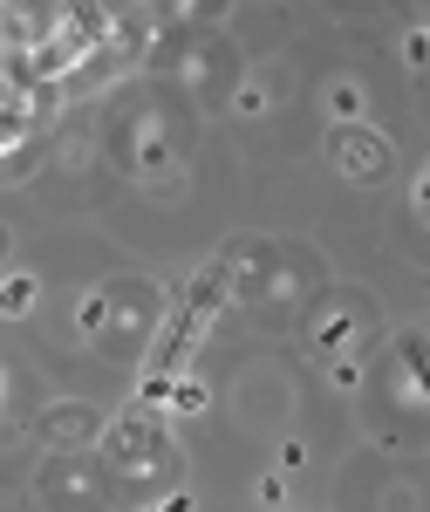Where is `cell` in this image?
Here are the masks:
<instances>
[{
  "label": "cell",
  "instance_id": "6da1fadb",
  "mask_svg": "<svg viewBox=\"0 0 430 512\" xmlns=\"http://www.w3.org/2000/svg\"><path fill=\"white\" fill-rule=\"evenodd\" d=\"M198 144V110L185 96L157 89V82H123L103 103V151L130 185H144L151 198H178L185 192V164Z\"/></svg>",
  "mask_w": 430,
  "mask_h": 512
},
{
  "label": "cell",
  "instance_id": "7a4b0ae2",
  "mask_svg": "<svg viewBox=\"0 0 430 512\" xmlns=\"http://www.w3.org/2000/svg\"><path fill=\"white\" fill-rule=\"evenodd\" d=\"M137 69H144V82L185 96L192 110H226L233 89L246 82V55H239V41L226 28L164 14V21H151V35H144Z\"/></svg>",
  "mask_w": 430,
  "mask_h": 512
},
{
  "label": "cell",
  "instance_id": "3957f363",
  "mask_svg": "<svg viewBox=\"0 0 430 512\" xmlns=\"http://www.w3.org/2000/svg\"><path fill=\"white\" fill-rule=\"evenodd\" d=\"M212 274L226 287V301L253 308V315H287L294 301H308L314 287H328L321 253L301 239H267V233H233L219 246Z\"/></svg>",
  "mask_w": 430,
  "mask_h": 512
},
{
  "label": "cell",
  "instance_id": "277c9868",
  "mask_svg": "<svg viewBox=\"0 0 430 512\" xmlns=\"http://www.w3.org/2000/svg\"><path fill=\"white\" fill-rule=\"evenodd\" d=\"M96 458H103L117 499H178V485H185V451H178V437L157 410L110 417L96 437Z\"/></svg>",
  "mask_w": 430,
  "mask_h": 512
},
{
  "label": "cell",
  "instance_id": "5b68a950",
  "mask_svg": "<svg viewBox=\"0 0 430 512\" xmlns=\"http://www.w3.org/2000/svg\"><path fill=\"white\" fill-rule=\"evenodd\" d=\"M383 335H390L383 328V308L355 280H328V287H314L308 301H301V349L321 355L342 376H355V362H369V349Z\"/></svg>",
  "mask_w": 430,
  "mask_h": 512
},
{
  "label": "cell",
  "instance_id": "8992f818",
  "mask_svg": "<svg viewBox=\"0 0 430 512\" xmlns=\"http://www.w3.org/2000/svg\"><path fill=\"white\" fill-rule=\"evenodd\" d=\"M164 321V287L151 274H110L82 301V342L110 362H137Z\"/></svg>",
  "mask_w": 430,
  "mask_h": 512
},
{
  "label": "cell",
  "instance_id": "52a82bcc",
  "mask_svg": "<svg viewBox=\"0 0 430 512\" xmlns=\"http://www.w3.org/2000/svg\"><path fill=\"white\" fill-rule=\"evenodd\" d=\"M35 506L41 512H110V472L96 451H41L35 465Z\"/></svg>",
  "mask_w": 430,
  "mask_h": 512
},
{
  "label": "cell",
  "instance_id": "ba28073f",
  "mask_svg": "<svg viewBox=\"0 0 430 512\" xmlns=\"http://www.w3.org/2000/svg\"><path fill=\"white\" fill-rule=\"evenodd\" d=\"M369 390L396 403L403 417H424V328H403V335H383L376 349H369Z\"/></svg>",
  "mask_w": 430,
  "mask_h": 512
},
{
  "label": "cell",
  "instance_id": "9c48e42d",
  "mask_svg": "<svg viewBox=\"0 0 430 512\" xmlns=\"http://www.w3.org/2000/svg\"><path fill=\"white\" fill-rule=\"evenodd\" d=\"M328 164H335L342 185H383L396 164V144L376 123H335L328 130Z\"/></svg>",
  "mask_w": 430,
  "mask_h": 512
},
{
  "label": "cell",
  "instance_id": "30bf717a",
  "mask_svg": "<svg viewBox=\"0 0 430 512\" xmlns=\"http://www.w3.org/2000/svg\"><path fill=\"white\" fill-rule=\"evenodd\" d=\"M35 437H41V451H96L103 417H96V403L62 396V403H41L35 410Z\"/></svg>",
  "mask_w": 430,
  "mask_h": 512
},
{
  "label": "cell",
  "instance_id": "8fae6325",
  "mask_svg": "<svg viewBox=\"0 0 430 512\" xmlns=\"http://www.w3.org/2000/svg\"><path fill=\"white\" fill-rule=\"evenodd\" d=\"M35 274H21V267H7V274H0V321H21L28 315V308H35Z\"/></svg>",
  "mask_w": 430,
  "mask_h": 512
},
{
  "label": "cell",
  "instance_id": "7c38bea8",
  "mask_svg": "<svg viewBox=\"0 0 430 512\" xmlns=\"http://www.w3.org/2000/svg\"><path fill=\"white\" fill-rule=\"evenodd\" d=\"M328 117L335 123H362V82H328Z\"/></svg>",
  "mask_w": 430,
  "mask_h": 512
},
{
  "label": "cell",
  "instance_id": "4fadbf2b",
  "mask_svg": "<svg viewBox=\"0 0 430 512\" xmlns=\"http://www.w3.org/2000/svg\"><path fill=\"white\" fill-rule=\"evenodd\" d=\"M14 267V226H0V274Z\"/></svg>",
  "mask_w": 430,
  "mask_h": 512
}]
</instances>
